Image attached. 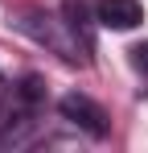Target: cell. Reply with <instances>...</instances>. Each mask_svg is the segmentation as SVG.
Listing matches in <instances>:
<instances>
[{
	"label": "cell",
	"instance_id": "7a4b0ae2",
	"mask_svg": "<svg viewBox=\"0 0 148 153\" xmlns=\"http://www.w3.org/2000/svg\"><path fill=\"white\" fill-rule=\"evenodd\" d=\"M144 21L140 0H99V25L107 29H136Z\"/></svg>",
	"mask_w": 148,
	"mask_h": 153
},
{
	"label": "cell",
	"instance_id": "3957f363",
	"mask_svg": "<svg viewBox=\"0 0 148 153\" xmlns=\"http://www.w3.org/2000/svg\"><path fill=\"white\" fill-rule=\"evenodd\" d=\"M132 62H136V66H140V71L148 75V42H144V46H136V50H132Z\"/></svg>",
	"mask_w": 148,
	"mask_h": 153
},
{
	"label": "cell",
	"instance_id": "6da1fadb",
	"mask_svg": "<svg viewBox=\"0 0 148 153\" xmlns=\"http://www.w3.org/2000/svg\"><path fill=\"white\" fill-rule=\"evenodd\" d=\"M58 108H62V116H66L70 124H78L82 132H91V137H103V132H107V116H103V108H99L95 100L70 91V95H62Z\"/></svg>",
	"mask_w": 148,
	"mask_h": 153
}]
</instances>
